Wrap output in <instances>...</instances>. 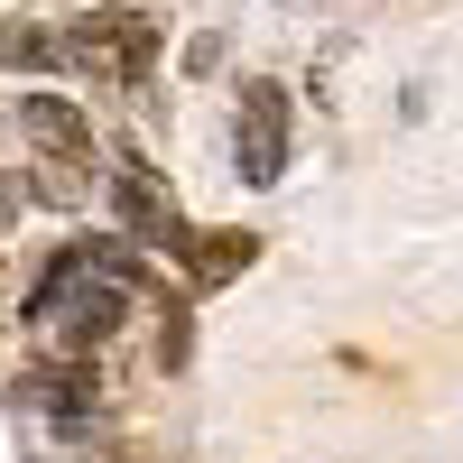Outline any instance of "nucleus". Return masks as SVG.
Wrapping results in <instances>:
<instances>
[{
  "label": "nucleus",
  "mask_w": 463,
  "mask_h": 463,
  "mask_svg": "<svg viewBox=\"0 0 463 463\" xmlns=\"http://www.w3.org/2000/svg\"><path fill=\"white\" fill-rule=\"evenodd\" d=\"M65 56L93 74V84H139L148 65H158V28H148L139 10H102V19H84L65 37Z\"/></svg>",
  "instance_id": "obj_1"
},
{
  "label": "nucleus",
  "mask_w": 463,
  "mask_h": 463,
  "mask_svg": "<svg viewBox=\"0 0 463 463\" xmlns=\"http://www.w3.org/2000/svg\"><path fill=\"white\" fill-rule=\"evenodd\" d=\"M241 176L250 185L288 176V93L279 84H241Z\"/></svg>",
  "instance_id": "obj_2"
},
{
  "label": "nucleus",
  "mask_w": 463,
  "mask_h": 463,
  "mask_svg": "<svg viewBox=\"0 0 463 463\" xmlns=\"http://www.w3.org/2000/svg\"><path fill=\"white\" fill-rule=\"evenodd\" d=\"M111 204H121V222H130V241H158V250H185V222H176V204L148 185V167H121L111 176Z\"/></svg>",
  "instance_id": "obj_3"
},
{
  "label": "nucleus",
  "mask_w": 463,
  "mask_h": 463,
  "mask_svg": "<svg viewBox=\"0 0 463 463\" xmlns=\"http://www.w3.org/2000/svg\"><path fill=\"white\" fill-rule=\"evenodd\" d=\"M176 260L195 269V288H222V279H241V269L260 260V241H250V232H185Z\"/></svg>",
  "instance_id": "obj_4"
},
{
  "label": "nucleus",
  "mask_w": 463,
  "mask_h": 463,
  "mask_svg": "<svg viewBox=\"0 0 463 463\" xmlns=\"http://www.w3.org/2000/svg\"><path fill=\"white\" fill-rule=\"evenodd\" d=\"M19 121H28L37 139H47V148H65V158H93V121H84L74 102H56V93H28V102H19Z\"/></svg>",
  "instance_id": "obj_5"
},
{
  "label": "nucleus",
  "mask_w": 463,
  "mask_h": 463,
  "mask_svg": "<svg viewBox=\"0 0 463 463\" xmlns=\"http://www.w3.org/2000/svg\"><path fill=\"white\" fill-rule=\"evenodd\" d=\"M56 47L47 37H28V28H0V65H47Z\"/></svg>",
  "instance_id": "obj_6"
}]
</instances>
